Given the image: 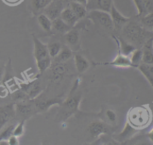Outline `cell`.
Returning <instances> with one entry per match:
<instances>
[{
  "instance_id": "7",
  "label": "cell",
  "mask_w": 153,
  "mask_h": 145,
  "mask_svg": "<svg viewBox=\"0 0 153 145\" xmlns=\"http://www.w3.org/2000/svg\"><path fill=\"white\" fill-rule=\"evenodd\" d=\"M64 8L62 0H53L44 8L43 13L51 20H53L60 17Z\"/></svg>"
},
{
  "instance_id": "3",
  "label": "cell",
  "mask_w": 153,
  "mask_h": 145,
  "mask_svg": "<svg viewBox=\"0 0 153 145\" xmlns=\"http://www.w3.org/2000/svg\"><path fill=\"white\" fill-rule=\"evenodd\" d=\"M87 17L99 27L108 30H114L112 20L108 12L99 10H91L88 11Z\"/></svg>"
},
{
  "instance_id": "37",
  "label": "cell",
  "mask_w": 153,
  "mask_h": 145,
  "mask_svg": "<svg viewBox=\"0 0 153 145\" xmlns=\"http://www.w3.org/2000/svg\"><path fill=\"white\" fill-rule=\"evenodd\" d=\"M146 14L153 13V0H143Z\"/></svg>"
},
{
  "instance_id": "43",
  "label": "cell",
  "mask_w": 153,
  "mask_h": 145,
  "mask_svg": "<svg viewBox=\"0 0 153 145\" xmlns=\"http://www.w3.org/2000/svg\"><path fill=\"white\" fill-rule=\"evenodd\" d=\"M148 137L149 138L150 140L153 143V127L148 132Z\"/></svg>"
},
{
  "instance_id": "24",
  "label": "cell",
  "mask_w": 153,
  "mask_h": 145,
  "mask_svg": "<svg viewBox=\"0 0 153 145\" xmlns=\"http://www.w3.org/2000/svg\"><path fill=\"white\" fill-rule=\"evenodd\" d=\"M50 67L55 80L59 79L67 71V67L63 63H54Z\"/></svg>"
},
{
  "instance_id": "27",
  "label": "cell",
  "mask_w": 153,
  "mask_h": 145,
  "mask_svg": "<svg viewBox=\"0 0 153 145\" xmlns=\"http://www.w3.org/2000/svg\"><path fill=\"white\" fill-rule=\"evenodd\" d=\"M139 18L142 26L146 30L153 32V13H148Z\"/></svg>"
},
{
  "instance_id": "42",
  "label": "cell",
  "mask_w": 153,
  "mask_h": 145,
  "mask_svg": "<svg viewBox=\"0 0 153 145\" xmlns=\"http://www.w3.org/2000/svg\"><path fill=\"white\" fill-rule=\"evenodd\" d=\"M79 82H80L79 78H78V79H76V81H75V82L74 84V85H73V87H72V88L71 89V92H70L71 94H73L75 92V91L76 90V88H78V85L79 84Z\"/></svg>"
},
{
  "instance_id": "21",
  "label": "cell",
  "mask_w": 153,
  "mask_h": 145,
  "mask_svg": "<svg viewBox=\"0 0 153 145\" xmlns=\"http://www.w3.org/2000/svg\"><path fill=\"white\" fill-rule=\"evenodd\" d=\"M66 42L71 46H76L78 44L79 41V33L76 28L72 27L64 35Z\"/></svg>"
},
{
  "instance_id": "15",
  "label": "cell",
  "mask_w": 153,
  "mask_h": 145,
  "mask_svg": "<svg viewBox=\"0 0 153 145\" xmlns=\"http://www.w3.org/2000/svg\"><path fill=\"white\" fill-rule=\"evenodd\" d=\"M113 3V0H88L86 7L88 11L99 10L109 13Z\"/></svg>"
},
{
  "instance_id": "5",
  "label": "cell",
  "mask_w": 153,
  "mask_h": 145,
  "mask_svg": "<svg viewBox=\"0 0 153 145\" xmlns=\"http://www.w3.org/2000/svg\"><path fill=\"white\" fill-rule=\"evenodd\" d=\"M15 112L16 116L21 117L25 120L35 113L36 109L34 102L32 103L31 100L29 103H27L26 101H23L17 102L15 104Z\"/></svg>"
},
{
  "instance_id": "12",
  "label": "cell",
  "mask_w": 153,
  "mask_h": 145,
  "mask_svg": "<svg viewBox=\"0 0 153 145\" xmlns=\"http://www.w3.org/2000/svg\"><path fill=\"white\" fill-rule=\"evenodd\" d=\"M37 98L33 102L36 110L45 111L49 109L50 107L55 104H60L61 100L57 98H48L42 95L37 96Z\"/></svg>"
},
{
  "instance_id": "47",
  "label": "cell",
  "mask_w": 153,
  "mask_h": 145,
  "mask_svg": "<svg viewBox=\"0 0 153 145\" xmlns=\"http://www.w3.org/2000/svg\"><path fill=\"white\" fill-rule=\"evenodd\" d=\"M71 1H72V0H71Z\"/></svg>"
},
{
  "instance_id": "8",
  "label": "cell",
  "mask_w": 153,
  "mask_h": 145,
  "mask_svg": "<svg viewBox=\"0 0 153 145\" xmlns=\"http://www.w3.org/2000/svg\"><path fill=\"white\" fill-rule=\"evenodd\" d=\"M15 116L14 103H10L0 106V127L1 129L10 121L14 119Z\"/></svg>"
},
{
  "instance_id": "29",
  "label": "cell",
  "mask_w": 153,
  "mask_h": 145,
  "mask_svg": "<svg viewBox=\"0 0 153 145\" xmlns=\"http://www.w3.org/2000/svg\"><path fill=\"white\" fill-rule=\"evenodd\" d=\"M130 61L134 65V67H137L139 64L142 63V51L140 48H136L130 55Z\"/></svg>"
},
{
  "instance_id": "19",
  "label": "cell",
  "mask_w": 153,
  "mask_h": 145,
  "mask_svg": "<svg viewBox=\"0 0 153 145\" xmlns=\"http://www.w3.org/2000/svg\"><path fill=\"white\" fill-rule=\"evenodd\" d=\"M68 7L73 11L79 20L87 16L88 12L87 7L76 1L73 0L71 1L69 3Z\"/></svg>"
},
{
  "instance_id": "14",
  "label": "cell",
  "mask_w": 153,
  "mask_h": 145,
  "mask_svg": "<svg viewBox=\"0 0 153 145\" xmlns=\"http://www.w3.org/2000/svg\"><path fill=\"white\" fill-rule=\"evenodd\" d=\"M141 49L143 53L142 63L153 64V36L145 42Z\"/></svg>"
},
{
  "instance_id": "28",
  "label": "cell",
  "mask_w": 153,
  "mask_h": 145,
  "mask_svg": "<svg viewBox=\"0 0 153 145\" xmlns=\"http://www.w3.org/2000/svg\"><path fill=\"white\" fill-rule=\"evenodd\" d=\"M38 21L41 27L46 32H51L52 29V20H51L44 13L41 14L38 17Z\"/></svg>"
},
{
  "instance_id": "39",
  "label": "cell",
  "mask_w": 153,
  "mask_h": 145,
  "mask_svg": "<svg viewBox=\"0 0 153 145\" xmlns=\"http://www.w3.org/2000/svg\"><path fill=\"white\" fill-rule=\"evenodd\" d=\"M7 141L8 144L10 145H17L19 144L17 137L14 135H12Z\"/></svg>"
},
{
  "instance_id": "18",
  "label": "cell",
  "mask_w": 153,
  "mask_h": 145,
  "mask_svg": "<svg viewBox=\"0 0 153 145\" xmlns=\"http://www.w3.org/2000/svg\"><path fill=\"white\" fill-rule=\"evenodd\" d=\"M14 71L11 66L10 60L8 61L7 66L5 67V70L3 75V77L1 81L2 85L11 86L14 84Z\"/></svg>"
},
{
  "instance_id": "36",
  "label": "cell",
  "mask_w": 153,
  "mask_h": 145,
  "mask_svg": "<svg viewBox=\"0 0 153 145\" xmlns=\"http://www.w3.org/2000/svg\"><path fill=\"white\" fill-rule=\"evenodd\" d=\"M24 125H25V120H22L20 123H19L13 130V135L17 137L21 136L24 132Z\"/></svg>"
},
{
  "instance_id": "38",
  "label": "cell",
  "mask_w": 153,
  "mask_h": 145,
  "mask_svg": "<svg viewBox=\"0 0 153 145\" xmlns=\"http://www.w3.org/2000/svg\"><path fill=\"white\" fill-rule=\"evenodd\" d=\"M106 116L108 120L111 122H114L117 119L116 113L112 110H107L106 112Z\"/></svg>"
},
{
  "instance_id": "4",
  "label": "cell",
  "mask_w": 153,
  "mask_h": 145,
  "mask_svg": "<svg viewBox=\"0 0 153 145\" xmlns=\"http://www.w3.org/2000/svg\"><path fill=\"white\" fill-rule=\"evenodd\" d=\"M81 97L79 94L75 95H71L64 101L58 113L60 120H66L78 110Z\"/></svg>"
},
{
  "instance_id": "16",
  "label": "cell",
  "mask_w": 153,
  "mask_h": 145,
  "mask_svg": "<svg viewBox=\"0 0 153 145\" xmlns=\"http://www.w3.org/2000/svg\"><path fill=\"white\" fill-rule=\"evenodd\" d=\"M60 17L69 26L73 27L78 22L79 19L73 12V11L69 7L65 8L62 11Z\"/></svg>"
},
{
  "instance_id": "34",
  "label": "cell",
  "mask_w": 153,
  "mask_h": 145,
  "mask_svg": "<svg viewBox=\"0 0 153 145\" xmlns=\"http://www.w3.org/2000/svg\"><path fill=\"white\" fill-rule=\"evenodd\" d=\"M133 2L137 8V17L140 18L146 14L144 1L143 0H133Z\"/></svg>"
},
{
  "instance_id": "10",
  "label": "cell",
  "mask_w": 153,
  "mask_h": 145,
  "mask_svg": "<svg viewBox=\"0 0 153 145\" xmlns=\"http://www.w3.org/2000/svg\"><path fill=\"white\" fill-rule=\"evenodd\" d=\"M109 14L114 24V29L117 30H121L123 27L131 19L130 17H127L122 15L116 8L114 3L111 6Z\"/></svg>"
},
{
  "instance_id": "30",
  "label": "cell",
  "mask_w": 153,
  "mask_h": 145,
  "mask_svg": "<svg viewBox=\"0 0 153 145\" xmlns=\"http://www.w3.org/2000/svg\"><path fill=\"white\" fill-rule=\"evenodd\" d=\"M37 67L41 74L43 73L48 68L50 67L51 65V58L48 56L43 59L36 61Z\"/></svg>"
},
{
  "instance_id": "33",
  "label": "cell",
  "mask_w": 153,
  "mask_h": 145,
  "mask_svg": "<svg viewBox=\"0 0 153 145\" xmlns=\"http://www.w3.org/2000/svg\"><path fill=\"white\" fill-rule=\"evenodd\" d=\"M12 98L13 100L17 102L27 101L30 99L29 96L21 89L18 90L13 92L12 94Z\"/></svg>"
},
{
  "instance_id": "25",
  "label": "cell",
  "mask_w": 153,
  "mask_h": 145,
  "mask_svg": "<svg viewBox=\"0 0 153 145\" xmlns=\"http://www.w3.org/2000/svg\"><path fill=\"white\" fill-rule=\"evenodd\" d=\"M52 28L60 33H66L72 27L68 25L60 17L52 20Z\"/></svg>"
},
{
  "instance_id": "44",
  "label": "cell",
  "mask_w": 153,
  "mask_h": 145,
  "mask_svg": "<svg viewBox=\"0 0 153 145\" xmlns=\"http://www.w3.org/2000/svg\"><path fill=\"white\" fill-rule=\"evenodd\" d=\"M73 1H76L84 5H85V7H87V3H88V0H73Z\"/></svg>"
},
{
  "instance_id": "35",
  "label": "cell",
  "mask_w": 153,
  "mask_h": 145,
  "mask_svg": "<svg viewBox=\"0 0 153 145\" xmlns=\"http://www.w3.org/2000/svg\"><path fill=\"white\" fill-rule=\"evenodd\" d=\"M32 5L35 10L40 11L47 5V0H32Z\"/></svg>"
},
{
  "instance_id": "1",
  "label": "cell",
  "mask_w": 153,
  "mask_h": 145,
  "mask_svg": "<svg viewBox=\"0 0 153 145\" xmlns=\"http://www.w3.org/2000/svg\"><path fill=\"white\" fill-rule=\"evenodd\" d=\"M121 32L123 38L136 47H142L145 42L153 36V32L146 30L140 21L131 19L123 27Z\"/></svg>"
},
{
  "instance_id": "40",
  "label": "cell",
  "mask_w": 153,
  "mask_h": 145,
  "mask_svg": "<svg viewBox=\"0 0 153 145\" xmlns=\"http://www.w3.org/2000/svg\"><path fill=\"white\" fill-rule=\"evenodd\" d=\"M5 4L9 5H16L20 3L22 0H2Z\"/></svg>"
},
{
  "instance_id": "45",
  "label": "cell",
  "mask_w": 153,
  "mask_h": 145,
  "mask_svg": "<svg viewBox=\"0 0 153 145\" xmlns=\"http://www.w3.org/2000/svg\"><path fill=\"white\" fill-rule=\"evenodd\" d=\"M53 0H47V5L51 2V1H52Z\"/></svg>"
},
{
  "instance_id": "17",
  "label": "cell",
  "mask_w": 153,
  "mask_h": 145,
  "mask_svg": "<svg viewBox=\"0 0 153 145\" xmlns=\"http://www.w3.org/2000/svg\"><path fill=\"white\" fill-rule=\"evenodd\" d=\"M112 37L115 40H116L118 42L120 52L122 54L128 57L130 55H131L132 52L136 48H137L136 47H134L130 42H127L123 38H121V37H117L115 36H112Z\"/></svg>"
},
{
  "instance_id": "32",
  "label": "cell",
  "mask_w": 153,
  "mask_h": 145,
  "mask_svg": "<svg viewBox=\"0 0 153 145\" xmlns=\"http://www.w3.org/2000/svg\"><path fill=\"white\" fill-rule=\"evenodd\" d=\"M15 128L14 125H9L5 127L0 132V141L1 140H8V138L13 135V130Z\"/></svg>"
},
{
  "instance_id": "9",
  "label": "cell",
  "mask_w": 153,
  "mask_h": 145,
  "mask_svg": "<svg viewBox=\"0 0 153 145\" xmlns=\"http://www.w3.org/2000/svg\"><path fill=\"white\" fill-rule=\"evenodd\" d=\"M20 86V89L29 96L30 100H33L39 95L42 91L41 82L38 79L27 84H21Z\"/></svg>"
},
{
  "instance_id": "11",
  "label": "cell",
  "mask_w": 153,
  "mask_h": 145,
  "mask_svg": "<svg viewBox=\"0 0 153 145\" xmlns=\"http://www.w3.org/2000/svg\"><path fill=\"white\" fill-rule=\"evenodd\" d=\"M32 39L34 44L33 55L36 61L43 59L49 55L47 45L43 44L36 36L32 35Z\"/></svg>"
},
{
  "instance_id": "22",
  "label": "cell",
  "mask_w": 153,
  "mask_h": 145,
  "mask_svg": "<svg viewBox=\"0 0 153 145\" xmlns=\"http://www.w3.org/2000/svg\"><path fill=\"white\" fill-rule=\"evenodd\" d=\"M74 61L76 70L79 73H84L90 67V64L88 60L79 54H75Z\"/></svg>"
},
{
  "instance_id": "46",
  "label": "cell",
  "mask_w": 153,
  "mask_h": 145,
  "mask_svg": "<svg viewBox=\"0 0 153 145\" xmlns=\"http://www.w3.org/2000/svg\"><path fill=\"white\" fill-rule=\"evenodd\" d=\"M1 127H0V130H1Z\"/></svg>"
},
{
  "instance_id": "23",
  "label": "cell",
  "mask_w": 153,
  "mask_h": 145,
  "mask_svg": "<svg viewBox=\"0 0 153 145\" xmlns=\"http://www.w3.org/2000/svg\"><path fill=\"white\" fill-rule=\"evenodd\" d=\"M72 56V50L67 46H63L58 55L54 58V63H64L68 60Z\"/></svg>"
},
{
  "instance_id": "20",
  "label": "cell",
  "mask_w": 153,
  "mask_h": 145,
  "mask_svg": "<svg viewBox=\"0 0 153 145\" xmlns=\"http://www.w3.org/2000/svg\"><path fill=\"white\" fill-rule=\"evenodd\" d=\"M137 68L148 80L153 88V64L141 63Z\"/></svg>"
},
{
  "instance_id": "2",
  "label": "cell",
  "mask_w": 153,
  "mask_h": 145,
  "mask_svg": "<svg viewBox=\"0 0 153 145\" xmlns=\"http://www.w3.org/2000/svg\"><path fill=\"white\" fill-rule=\"evenodd\" d=\"M149 111L145 107H134L131 109L128 113V122L136 129L145 127L150 120Z\"/></svg>"
},
{
  "instance_id": "26",
  "label": "cell",
  "mask_w": 153,
  "mask_h": 145,
  "mask_svg": "<svg viewBox=\"0 0 153 145\" xmlns=\"http://www.w3.org/2000/svg\"><path fill=\"white\" fill-rule=\"evenodd\" d=\"M137 131V129L132 127L128 122L126 123L125 127L121 132L118 135V139L121 140H126L128 138H130L131 136H132L133 134L136 133Z\"/></svg>"
},
{
  "instance_id": "31",
  "label": "cell",
  "mask_w": 153,
  "mask_h": 145,
  "mask_svg": "<svg viewBox=\"0 0 153 145\" xmlns=\"http://www.w3.org/2000/svg\"><path fill=\"white\" fill-rule=\"evenodd\" d=\"M48 50V54L51 58H55L58 54L59 53L62 46L59 42H54L49 44L47 45Z\"/></svg>"
},
{
  "instance_id": "6",
  "label": "cell",
  "mask_w": 153,
  "mask_h": 145,
  "mask_svg": "<svg viewBox=\"0 0 153 145\" xmlns=\"http://www.w3.org/2000/svg\"><path fill=\"white\" fill-rule=\"evenodd\" d=\"M117 45V51L118 54L115 57V58L110 62H96L93 63L94 66L97 65H101V66H118V67H134V65L131 63L130 57L126 55H124L122 54L120 52V47L118 42L115 40Z\"/></svg>"
},
{
  "instance_id": "41",
  "label": "cell",
  "mask_w": 153,
  "mask_h": 145,
  "mask_svg": "<svg viewBox=\"0 0 153 145\" xmlns=\"http://www.w3.org/2000/svg\"><path fill=\"white\" fill-rule=\"evenodd\" d=\"M5 65L4 63V62L0 61V83L1 82L2 77H3V75L5 70Z\"/></svg>"
},
{
  "instance_id": "13",
  "label": "cell",
  "mask_w": 153,
  "mask_h": 145,
  "mask_svg": "<svg viewBox=\"0 0 153 145\" xmlns=\"http://www.w3.org/2000/svg\"><path fill=\"white\" fill-rule=\"evenodd\" d=\"M87 132L92 138H97L101 134H108L109 128L104 123L94 121L89 124L87 128Z\"/></svg>"
}]
</instances>
